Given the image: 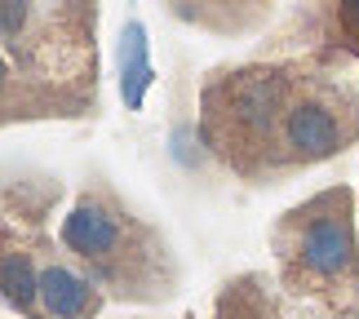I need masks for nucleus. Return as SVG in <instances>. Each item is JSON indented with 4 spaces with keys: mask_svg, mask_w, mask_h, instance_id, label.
<instances>
[{
    "mask_svg": "<svg viewBox=\"0 0 359 319\" xmlns=\"http://www.w3.org/2000/svg\"><path fill=\"white\" fill-rule=\"evenodd\" d=\"M98 0H0V45L22 76L98 93Z\"/></svg>",
    "mask_w": 359,
    "mask_h": 319,
    "instance_id": "nucleus-5",
    "label": "nucleus"
},
{
    "mask_svg": "<svg viewBox=\"0 0 359 319\" xmlns=\"http://www.w3.org/2000/svg\"><path fill=\"white\" fill-rule=\"evenodd\" d=\"M98 116V93L22 76L0 45V129L13 124H76Z\"/></svg>",
    "mask_w": 359,
    "mask_h": 319,
    "instance_id": "nucleus-7",
    "label": "nucleus"
},
{
    "mask_svg": "<svg viewBox=\"0 0 359 319\" xmlns=\"http://www.w3.org/2000/svg\"><path fill=\"white\" fill-rule=\"evenodd\" d=\"M173 22L213 40L253 45V58L333 49L337 0H160Z\"/></svg>",
    "mask_w": 359,
    "mask_h": 319,
    "instance_id": "nucleus-6",
    "label": "nucleus"
},
{
    "mask_svg": "<svg viewBox=\"0 0 359 319\" xmlns=\"http://www.w3.org/2000/svg\"><path fill=\"white\" fill-rule=\"evenodd\" d=\"M209 319H306L293 301L280 293L275 275L266 271H240L213 293Z\"/></svg>",
    "mask_w": 359,
    "mask_h": 319,
    "instance_id": "nucleus-8",
    "label": "nucleus"
},
{
    "mask_svg": "<svg viewBox=\"0 0 359 319\" xmlns=\"http://www.w3.org/2000/svg\"><path fill=\"white\" fill-rule=\"evenodd\" d=\"M67 200L58 173L0 164V301L22 319H98L107 293L49 231Z\"/></svg>",
    "mask_w": 359,
    "mask_h": 319,
    "instance_id": "nucleus-2",
    "label": "nucleus"
},
{
    "mask_svg": "<svg viewBox=\"0 0 359 319\" xmlns=\"http://www.w3.org/2000/svg\"><path fill=\"white\" fill-rule=\"evenodd\" d=\"M280 293L306 319H359L355 191L324 186L284 209L266 231Z\"/></svg>",
    "mask_w": 359,
    "mask_h": 319,
    "instance_id": "nucleus-4",
    "label": "nucleus"
},
{
    "mask_svg": "<svg viewBox=\"0 0 359 319\" xmlns=\"http://www.w3.org/2000/svg\"><path fill=\"white\" fill-rule=\"evenodd\" d=\"M196 137L222 173L271 191L359 147V80L328 49L217 62L200 80Z\"/></svg>",
    "mask_w": 359,
    "mask_h": 319,
    "instance_id": "nucleus-1",
    "label": "nucleus"
},
{
    "mask_svg": "<svg viewBox=\"0 0 359 319\" xmlns=\"http://www.w3.org/2000/svg\"><path fill=\"white\" fill-rule=\"evenodd\" d=\"M333 49L359 62V0H337L333 9Z\"/></svg>",
    "mask_w": 359,
    "mask_h": 319,
    "instance_id": "nucleus-9",
    "label": "nucleus"
},
{
    "mask_svg": "<svg viewBox=\"0 0 359 319\" xmlns=\"http://www.w3.org/2000/svg\"><path fill=\"white\" fill-rule=\"evenodd\" d=\"M72 262L124 306H164L182 293V262L160 222L133 209L107 177H89L58 222Z\"/></svg>",
    "mask_w": 359,
    "mask_h": 319,
    "instance_id": "nucleus-3",
    "label": "nucleus"
}]
</instances>
